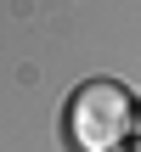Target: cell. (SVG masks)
Listing matches in <instances>:
<instances>
[{
    "mask_svg": "<svg viewBox=\"0 0 141 152\" xmlns=\"http://www.w3.org/2000/svg\"><path fill=\"white\" fill-rule=\"evenodd\" d=\"M130 96L119 90V85H107V79H96V85H85L79 96H73V107H68V135H73V147L79 152H119L124 147V135H130Z\"/></svg>",
    "mask_w": 141,
    "mask_h": 152,
    "instance_id": "obj_1",
    "label": "cell"
}]
</instances>
